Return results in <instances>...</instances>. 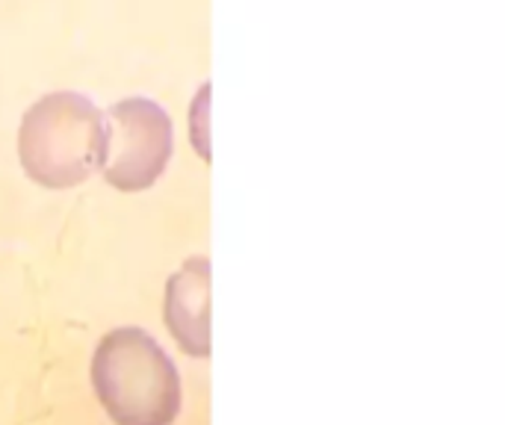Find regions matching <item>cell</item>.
I'll use <instances>...</instances> for the list:
<instances>
[{"mask_svg":"<svg viewBox=\"0 0 505 425\" xmlns=\"http://www.w3.org/2000/svg\"><path fill=\"white\" fill-rule=\"evenodd\" d=\"M92 388L115 425H174L181 375L142 328H115L92 357Z\"/></svg>","mask_w":505,"mask_h":425,"instance_id":"1","label":"cell"},{"mask_svg":"<svg viewBox=\"0 0 505 425\" xmlns=\"http://www.w3.org/2000/svg\"><path fill=\"white\" fill-rule=\"evenodd\" d=\"M104 112L83 92H47L27 106L18 157L27 178L47 189H72L101 169Z\"/></svg>","mask_w":505,"mask_h":425,"instance_id":"2","label":"cell"},{"mask_svg":"<svg viewBox=\"0 0 505 425\" xmlns=\"http://www.w3.org/2000/svg\"><path fill=\"white\" fill-rule=\"evenodd\" d=\"M174 151L169 112L151 98L115 101L104 112L101 175L122 192L151 189Z\"/></svg>","mask_w":505,"mask_h":425,"instance_id":"3","label":"cell"},{"mask_svg":"<svg viewBox=\"0 0 505 425\" xmlns=\"http://www.w3.org/2000/svg\"><path fill=\"white\" fill-rule=\"evenodd\" d=\"M166 325L189 357H210V263L189 257L166 284Z\"/></svg>","mask_w":505,"mask_h":425,"instance_id":"4","label":"cell"}]
</instances>
